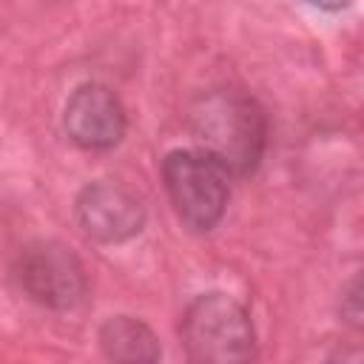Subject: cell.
I'll list each match as a JSON object with an SVG mask.
<instances>
[{
  "mask_svg": "<svg viewBox=\"0 0 364 364\" xmlns=\"http://www.w3.org/2000/svg\"><path fill=\"white\" fill-rule=\"evenodd\" d=\"M182 341L188 358L199 364H239L256 353V333L247 310L225 293H205L188 304L182 316Z\"/></svg>",
  "mask_w": 364,
  "mask_h": 364,
  "instance_id": "obj_2",
  "label": "cell"
},
{
  "mask_svg": "<svg viewBox=\"0 0 364 364\" xmlns=\"http://www.w3.org/2000/svg\"><path fill=\"white\" fill-rule=\"evenodd\" d=\"M162 179L176 216L191 230H210L225 216L230 199V173L208 154L171 151L162 159Z\"/></svg>",
  "mask_w": 364,
  "mask_h": 364,
  "instance_id": "obj_3",
  "label": "cell"
},
{
  "mask_svg": "<svg viewBox=\"0 0 364 364\" xmlns=\"http://www.w3.org/2000/svg\"><path fill=\"white\" fill-rule=\"evenodd\" d=\"M344 301H347V307H341V316H344L347 321L358 324V318H361V299H358V282H353V284H350V290L344 293Z\"/></svg>",
  "mask_w": 364,
  "mask_h": 364,
  "instance_id": "obj_8",
  "label": "cell"
},
{
  "mask_svg": "<svg viewBox=\"0 0 364 364\" xmlns=\"http://www.w3.org/2000/svg\"><path fill=\"white\" fill-rule=\"evenodd\" d=\"M14 276L20 290L48 310H74L88 293L82 262L60 242L26 245L17 256Z\"/></svg>",
  "mask_w": 364,
  "mask_h": 364,
  "instance_id": "obj_4",
  "label": "cell"
},
{
  "mask_svg": "<svg viewBox=\"0 0 364 364\" xmlns=\"http://www.w3.org/2000/svg\"><path fill=\"white\" fill-rule=\"evenodd\" d=\"M63 125L71 142H77L85 151H108L114 148L128 128L125 108L119 97L100 82L80 85L63 111Z\"/></svg>",
  "mask_w": 364,
  "mask_h": 364,
  "instance_id": "obj_6",
  "label": "cell"
},
{
  "mask_svg": "<svg viewBox=\"0 0 364 364\" xmlns=\"http://www.w3.org/2000/svg\"><path fill=\"white\" fill-rule=\"evenodd\" d=\"M80 228L105 245L134 239L145 225V208L139 196L119 182H91L77 196Z\"/></svg>",
  "mask_w": 364,
  "mask_h": 364,
  "instance_id": "obj_5",
  "label": "cell"
},
{
  "mask_svg": "<svg viewBox=\"0 0 364 364\" xmlns=\"http://www.w3.org/2000/svg\"><path fill=\"white\" fill-rule=\"evenodd\" d=\"M100 347H102L105 358L122 361V364L159 358V341H156L154 330L134 316H111L100 327Z\"/></svg>",
  "mask_w": 364,
  "mask_h": 364,
  "instance_id": "obj_7",
  "label": "cell"
},
{
  "mask_svg": "<svg viewBox=\"0 0 364 364\" xmlns=\"http://www.w3.org/2000/svg\"><path fill=\"white\" fill-rule=\"evenodd\" d=\"M307 3H313L316 9H324V11H338V9H344L350 0H307Z\"/></svg>",
  "mask_w": 364,
  "mask_h": 364,
  "instance_id": "obj_9",
  "label": "cell"
},
{
  "mask_svg": "<svg viewBox=\"0 0 364 364\" xmlns=\"http://www.w3.org/2000/svg\"><path fill=\"white\" fill-rule=\"evenodd\" d=\"M196 148L213 156L228 173H250L262 162L267 145V117L262 105L236 88L202 94L188 114Z\"/></svg>",
  "mask_w": 364,
  "mask_h": 364,
  "instance_id": "obj_1",
  "label": "cell"
}]
</instances>
